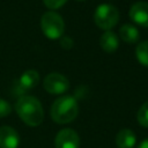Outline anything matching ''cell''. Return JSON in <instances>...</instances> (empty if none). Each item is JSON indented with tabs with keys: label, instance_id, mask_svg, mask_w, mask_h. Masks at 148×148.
Segmentation results:
<instances>
[{
	"label": "cell",
	"instance_id": "1",
	"mask_svg": "<svg viewBox=\"0 0 148 148\" xmlns=\"http://www.w3.org/2000/svg\"><path fill=\"white\" fill-rule=\"evenodd\" d=\"M16 113L28 126H39L44 119V111L40 102L34 96H21L15 104Z\"/></svg>",
	"mask_w": 148,
	"mask_h": 148
},
{
	"label": "cell",
	"instance_id": "2",
	"mask_svg": "<svg viewBox=\"0 0 148 148\" xmlns=\"http://www.w3.org/2000/svg\"><path fill=\"white\" fill-rule=\"evenodd\" d=\"M51 118L57 124H68L79 114V105L73 96H61L57 98L50 110Z\"/></svg>",
	"mask_w": 148,
	"mask_h": 148
},
{
	"label": "cell",
	"instance_id": "3",
	"mask_svg": "<svg viewBox=\"0 0 148 148\" xmlns=\"http://www.w3.org/2000/svg\"><path fill=\"white\" fill-rule=\"evenodd\" d=\"M40 28L44 35L50 39L60 38L65 30L62 17L56 12H46L40 17Z\"/></svg>",
	"mask_w": 148,
	"mask_h": 148
},
{
	"label": "cell",
	"instance_id": "4",
	"mask_svg": "<svg viewBox=\"0 0 148 148\" xmlns=\"http://www.w3.org/2000/svg\"><path fill=\"white\" fill-rule=\"evenodd\" d=\"M94 21L103 30H111L119 21V12L111 3H102L95 9Z\"/></svg>",
	"mask_w": 148,
	"mask_h": 148
},
{
	"label": "cell",
	"instance_id": "5",
	"mask_svg": "<svg viewBox=\"0 0 148 148\" xmlns=\"http://www.w3.org/2000/svg\"><path fill=\"white\" fill-rule=\"evenodd\" d=\"M44 89L53 95H59L68 90L69 81L68 79L60 73H51L47 74L43 81Z\"/></svg>",
	"mask_w": 148,
	"mask_h": 148
},
{
	"label": "cell",
	"instance_id": "6",
	"mask_svg": "<svg viewBox=\"0 0 148 148\" xmlns=\"http://www.w3.org/2000/svg\"><path fill=\"white\" fill-rule=\"evenodd\" d=\"M54 145L56 148H79L80 136L72 128H62L57 133Z\"/></svg>",
	"mask_w": 148,
	"mask_h": 148
},
{
	"label": "cell",
	"instance_id": "7",
	"mask_svg": "<svg viewBox=\"0 0 148 148\" xmlns=\"http://www.w3.org/2000/svg\"><path fill=\"white\" fill-rule=\"evenodd\" d=\"M130 17L138 25L148 28V2L138 1L130 8Z\"/></svg>",
	"mask_w": 148,
	"mask_h": 148
},
{
	"label": "cell",
	"instance_id": "8",
	"mask_svg": "<svg viewBox=\"0 0 148 148\" xmlns=\"http://www.w3.org/2000/svg\"><path fill=\"white\" fill-rule=\"evenodd\" d=\"M20 143V136L10 126L0 127V148H17Z\"/></svg>",
	"mask_w": 148,
	"mask_h": 148
},
{
	"label": "cell",
	"instance_id": "9",
	"mask_svg": "<svg viewBox=\"0 0 148 148\" xmlns=\"http://www.w3.org/2000/svg\"><path fill=\"white\" fill-rule=\"evenodd\" d=\"M99 45L102 50L106 53H113L119 46L118 36L112 30H106L99 38Z\"/></svg>",
	"mask_w": 148,
	"mask_h": 148
},
{
	"label": "cell",
	"instance_id": "10",
	"mask_svg": "<svg viewBox=\"0 0 148 148\" xmlns=\"http://www.w3.org/2000/svg\"><path fill=\"white\" fill-rule=\"evenodd\" d=\"M136 138L133 131L124 128L116 135V145L118 148H133L135 146Z\"/></svg>",
	"mask_w": 148,
	"mask_h": 148
},
{
	"label": "cell",
	"instance_id": "11",
	"mask_svg": "<svg viewBox=\"0 0 148 148\" xmlns=\"http://www.w3.org/2000/svg\"><path fill=\"white\" fill-rule=\"evenodd\" d=\"M39 82V74L37 71L35 69H28L25 71L18 80V86L24 89V90H29L35 88Z\"/></svg>",
	"mask_w": 148,
	"mask_h": 148
},
{
	"label": "cell",
	"instance_id": "12",
	"mask_svg": "<svg viewBox=\"0 0 148 148\" xmlns=\"http://www.w3.org/2000/svg\"><path fill=\"white\" fill-rule=\"evenodd\" d=\"M119 35H120V38L128 43V44H134L139 40V30L133 25V24H130V23H125L124 25L120 27L119 29Z\"/></svg>",
	"mask_w": 148,
	"mask_h": 148
},
{
	"label": "cell",
	"instance_id": "13",
	"mask_svg": "<svg viewBox=\"0 0 148 148\" xmlns=\"http://www.w3.org/2000/svg\"><path fill=\"white\" fill-rule=\"evenodd\" d=\"M135 56L141 65L148 67V40L140 42L135 49Z\"/></svg>",
	"mask_w": 148,
	"mask_h": 148
},
{
	"label": "cell",
	"instance_id": "14",
	"mask_svg": "<svg viewBox=\"0 0 148 148\" xmlns=\"http://www.w3.org/2000/svg\"><path fill=\"white\" fill-rule=\"evenodd\" d=\"M136 119H138V121L141 126L148 128V102L143 103L140 106V109L138 111V114H136Z\"/></svg>",
	"mask_w": 148,
	"mask_h": 148
},
{
	"label": "cell",
	"instance_id": "15",
	"mask_svg": "<svg viewBox=\"0 0 148 148\" xmlns=\"http://www.w3.org/2000/svg\"><path fill=\"white\" fill-rule=\"evenodd\" d=\"M10 112H12V106H10V104H9L7 101L0 98V118L8 117V116L10 114Z\"/></svg>",
	"mask_w": 148,
	"mask_h": 148
},
{
	"label": "cell",
	"instance_id": "16",
	"mask_svg": "<svg viewBox=\"0 0 148 148\" xmlns=\"http://www.w3.org/2000/svg\"><path fill=\"white\" fill-rule=\"evenodd\" d=\"M43 2L50 9H58L62 7L67 2V0H43Z\"/></svg>",
	"mask_w": 148,
	"mask_h": 148
},
{
	"label": "cell",
	"instance_id": "17",
	"mask_svg": "<svg viewBox=\"0 0 148 148\" xmlns=\"http://www.w3.org/2000/svg\"><path fill=\"white\" fill-rule=\"evenodd\" d=\"M60 45H61L62 49L69 50V49H72V46H73V40H72V38H69V37H61V39H60Z\"/></svg>",
	"mask_w": 148,
	"mask_h": 148
},
{
	"label": "cell",
	"instance_id": "18",
	"mask_svg": "<svg viewBox=\"0 0 148 148\" xmlns=\"http://www.w3.org/2000/svg\"><path fill=\"white\" fill-rule=\"evenodd\" d=\"M136 148H148V138H147V139H145L143 141H141V142H140V145H139Z\"/></svg>",
	"mask_w": 148,
	"mask_h": 148
},
{
	"label": "cell",
	"instance_id": "19",
	"mask_svg": "<svg viewBox=\"0 0 148 148\" xmlns=\"http://www.w3.org/2000/svg\"><path fill=\"white\" fill-rule=\"evenodd\" d=\"M76 1H86V0H76Z\"/></svg>",
	"mask_w": 148,
	"mask_h": 148
}]
</instances>
